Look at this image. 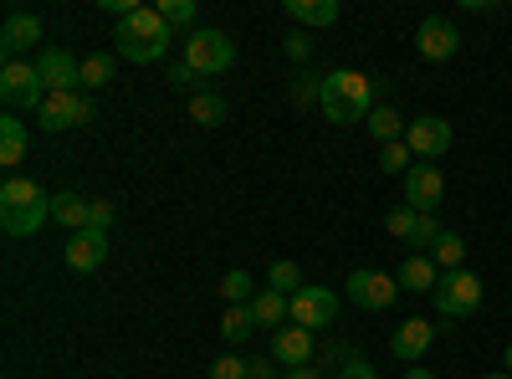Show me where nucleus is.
Listing matches in <instances>:
<instances>
[{
	"label": "nucleus",
	"instance_id": "obj_34",
	"mask_svg": "<svg viewBox=\"0 0 512 379\" xmlns=\"http://www.w3.org/2000/svg\"><path fill=\"white\" fill-rule=\"evenodd\" d=\"M246 369H251V359H236V354H226V359H216V364H210V374H205V379H246Z\"/></svg>",
	"mask_w": 512,
	"mask_h": 379
},
{
	"label": "nucleus",
	"instance_id": "obj_18",
	"mask_svg": "<svg viewBox=\"0 0 512 379\" xmlns=\"http://www.w3.org/2000/svg\"><path fill=\"white\" fill-rule=\"evenodd\" d=\"M251 313H256V328H287L292 323V298H282V292L277 287H262V292H256V298H251Z\"/></svg>",
	"mask_w": 512,
	"mask_h": 379
},
{
	"label": "nucleus",
	"instance_id": "obj_3",
	"mask_svg": "<svg viewBox=\"0 0 512 379\" xmlns=\"http://www.w3.org/2000/svg\"><path fill=\"white\" fill-rule=\"evenodd\" d=\"M47 221H52V195L36 180L11 175L0 185V226H6V236H36Z\"/></svg>",
	"mask_w": 512,
	"mask_h": 379
},
{
	"label": "nucleus",
	"instance_id": "obj_42",
	"mask_svg": "<svg viewBox=\"0 0 512 379\" xmlns=\"http://www.w3.org/2000/svg\"><path fill=\"white\" fill-rule=\"evenodd\" d=\"M405 379H436L431 369H405Z\"/></svg>",
	"mask_w": 512,
	"mask_h": 379
},
{
	"label": "nucleus",
	"instance_id": "obj_45",
	"mask_svg": "<svg viewBox=\"0 0 512 379\" xmlns=\"http://www.w3.org/2000/svg\"><path fill=\"white\" fill-rule=\"evenodd\" d=\"M282 379H287V374H282Z\"/></svg>",
	"mask_w": 512,
	"mask_h": 379
},
{
	"label": "nucleus",
	"instance_id": "obj_31",
	"mask_svg": "<svg viewBox=\"0 0 512 379\" xmlns=\"http://www.w3.org/2000/svg\"><path fill=\"white\" fill-rule=\"evenodd\" d=\"M159 16L169 21V31H180V26L195 31V0H159Z\"/></svg>",
	"mask_w": 512,
	"mask_h": 379
},
{
	"label": "nucleus",
	"instance_id": "obj_1",
	"mask_svg": "<svg viewBox=\"0 0 512 379\" xmlns=\"http://www.w3.org/2000/svg\"><path fill=\"white\" fill-rule=\"evenodd\" d=\"M169 41H175V31H169V21L159 16V6H139L128 21L113 26V52L123 62H139V67L159 62L169 52Z\"/></svg>",
	"mask_w": 512,
	"mask_h": 379
},
{
	"label": "nucleus",
	"instance_id": "obj_32",
	"mask_svg": "<svg viewBox=\"0 0 512 379\" xmlns=\"http://www.w3.org/2000/svg\"><path fill=\"white\" fill-rule=\"evenodd\" d=\"M221 298L236 308V303H251V298H256V287H251L246 272H226V277H221Z\"/></svg>",
	"mask_w": 512,
	"mask_h": 379
},
{
	"label": "nucleus",
	"instance_id": "obj_36",
	"mask_svg": "<svg viewBox=\"0 0 512 379\" xmlns=\"http://www.w3.org/2000/svg\"><path fill=\"white\" fill-rule=\"evenodd\" d=\"M113 216H118L113 200H93V205H88V226H93V231H113Z\"/></svg>",
	"mask_w": 512,
	"mask_h": 379
},
{
	"label": "nucleus",
	"instance_id": "obj_33",
	"mask_svg": "<svg viewBox=\"0 0 512 379\" xmlns=\"http://www.w3.org/2000/svg\"><path fill=\"white\" fill-rule=\"evenodd\" d=\"M436 236H441V226H436V216H431V210H420V226H415V236H410V246L420 251V257H425V251H431L436 246Z\"/></svg>",
	"mask_w": 512,
	"mask_h": 379
},
{
	"label": "nucleus",
	"instance_id": "obj_38",
	"mask_svg": "<svg viewBox=\"0 0 512 379\" xmlns=\"http://www.w3.org/2000/svg\"><path fill=\"white\" fill-rule=\"evenodd\" d=\"M195 77H200V72H195L190 62H175V67H169V88H180V93H190V88H195ZM195 93H200V88H195Z\"/></svg>",
	"mask_w": 512,
	"mask_h": 379
},
{
	"label": "nucleus",
	"instance_id": "obj_28",
	"mask_svg": "<svg viewBox=\"0 0 512 379\" xmlns=\"http://www.w3.org/2000/svg\"><path fill=\"white\" fill-rule=\"evenodd\" d=\"M379 170L405 180V175L415 170V154H410V144H405V139H400V144H384V149H379Z\"/></svg>",
	"mask_w": 512,
	"mask_h": 379
},
{
	"label": "nucleus",
	"instance_id": "obj_20",
	"mask_svg": "<svg viewBox=\"0 0 512 379\" xmlns=\"http://www.w3.org/2000/svg\"><path fill=\"white\" fill-rule=\"evenodd\" d=\"M88 205H93V200H82V195H72V190L52 195V226H62L67 236H72V231H88Z\"/></svg>",
	"mask_w": 512,
	"mask_h": 379
},
{
	"label": "nucleus",
	"instance_id": "obj_8",
	"mask_svg": "<svg viewBox=\"0 0 512 379\" xmlns=\"http://www.w3.org/2000/svg\"><path fill=\"white\" fill-rule=\"evenodd\" d=\"M415 52H420L425 62H451V57L461 52L456 21H451V16H425L420 31H415Z\"/></svg>",
	"mask_w": 512,
	"mask_h": 379
},
{
	"label": "nucleus",
	"instance_id": "obj_39",
	"mask_svg": "<svg viewBox=\"0 0 512 379\" xmlns=\"http://www.w3.org/2000/svg\"><path fill=\"white\" fill-rule=\"evenodd\" d=\"M338 379H379V369H374L369 359H349V364H344V374H338Z\"/></svg>",
	"mask_w": 512,
	"mask_h": 379
},
{
	"label": "nucleus",
	"instance_id": "obj_9",
	"mask_svg": "<svg viewBox=\"0 0 512 379\" xmlns=\"http://www.w3.org/2000/svg\"><path fill=\"white\" fill-rule=\"evenodd\" d=\"M36 123H41L47 134L77 129V123H93V98H82V93H52L47 103H41Z\"/></svg>",
	"mask_w": 512,
	"mask_h": 379
},
{
	"label": "nucleus",
	"instance_id": "obj_11",
	"mask_svg": "<svg viewBox=\"0 0 512 379\" xmlns=\"http://www.w3.org/2000/svg\"><path fill=\"white\" fill-rule=\"evenodd\" d=\"M451 123L446 118H436V113H425V118H410V129H405V144H410V154L415 159H441L446 149H451Z\"/></svg>",
	"mask_w": 512,
	"mask_h": 379
},
{
	"label": "nucleus",
	"instance_id": "obj_41",
	"mask_svg": "<svg viewBox=\"0 0 512 379\" xmlns=\"http://www.w3.org/2000/svg\"><path fill=\"white\" fill-rule=\"evenodd\" d=\"M287 379H323V374H318V369L308 364V369H287Z\"/></svg>",
	"mask_w": 512,
	"mask_h": 379
},
{
	"label": "nucleus",
	"instance_id": "obj_37",
	"mask_svg": "<svg viewBox=\"0 0 512 379\" xmlns=\"http://www.w3.org/2000/svg\"><path fill=\"white\" fill-rule=\"evenodd\" d=\"M282 47H287L292 62H303V57L313 52V36H308V31H287V36H282Z\"/></svg>",
	"mask_w": 512,
	"mask_h": 379
},
{
	"label": "nucleus",
	"instance_id": "obj_6",
	"mask_svg": "<svg viewBox=\"0 0 512 379\" xmlns=\"http://www.w3.org/2000/svg\"><path fill=\"white\" fill-rule=\"evenodd\" d=\"M0 98H6L11 113H41V103H47V82H41L36 62H6V72H0Z\"/></svg>",
	"mask_w": 512,
	"mask_h": 379
},
{
	"label": "nucleus",
	"instance_id": "obj_14",
	"mask_svg": "<svg viewBox=\"0 0 512 379\" xmlns=\"http://www.w3.org/2000/svg\"><path fill=\"white\" fill-rule=\"evenodd\" d=\"M62 257H67L72 272H98L103 257H108V231H93V226H88V231H72Z\"/></svg>",
	"mask_w": 512,
	"mask_h": 379
},
{
	"label": "nucleus",
	"instance_id": "obj_27",
	"mask_svg": "<svg viewBox=\"0 0 512 379\" xmlns=\"http://www.w3.org/2000/svg\"><path fill=\"white\" fill-rule=\"evenodd\" d=\"M113 82V52H88L82 57V93H98Z\"/></svg>",
	"mask_w": 512,
	"mask_h": 379
},
{
	"label": "nucleus",
	"instance_id": "obj_21",
	"mask_svg": "<svg viewBox=\"0 0 512 379\" xmlns=\"http://www.w3.org/2000/svg\"><path fill=\"white\" fill-rule=\"evenodd\" d=\"M400 292H436V282H441V272H436V262L431 257H420V251H415V257H405L400 262Z\"/></svg>",
	"mask_w": 512,
	"mask_h": 379
},
{
	"label": "nucleus",
	"instance_id": "obj_29",
	"mask_svg": "<svg viewBox=\"0 0 512 379\" xmlns=\"http://www.w3.org/2000/svg\"><path fill=\"white\" fill-rule=\"evenodd\" d=\"M272 287L282 292V298H292V292H303L308 282H303V267H297V262H272Z\"/></svg>",
	"mask_w": 512,
	"mask_h": 379
},
{
	"label": "nucleus",
	"instance_id": "obj_19",
	"mask_svg": "<svg viewBox=\"0 0 512 379\" xmlns=\"http://www.w3.org/2000/svg\"><path fill=\"white\" fill-rule=\"evenodd\" d=\"M287 21H297V26H333L338 16H344V6H338V0H287Z\"/></svg>",
	"mask_w": 512,
	"mask_h": 379
},
{
	"label": "nucleus",
	"instance_id": "obj_15",
	"mask_svg": "<svg viewBox=\"0 0 512 379\" xmlns=\"http://www.w3.org/2000/svg\"><path fill=\"white\" fill-rule=\"evenodd\" d=\"M272 359H277L282 369H308V364H313V333L297 328V323L277 328V333H272Z\"/></svg>",
	"mask_w": 512,
	"mask_h": 379
},
{
	"label": "nucleus",
	"instance_id": "obj_43",
	"mask_svg": "<svg viewBox=\"0 0 512 379\" xmlns=\"http://www.w3.org/2000/svg\"><path fill=\"white\" fill-rule=\"evenodd\" d=\"M482 379H512V374H507V369H497V374H482Z\"/></svg>",
	"mask_w": 512,
	"mask_h": 379
},
{
	"label": "nucleus",
	"instance_id": "obj_16",
	"mask_svg": "<svg viewBox=\"0 0 512 379\" xmlns=\"http://www.w3.org/2000/svg\"><path fill=\"white\" fill-rule=\"evenodd\" d=\"M431 344H436V328L425 323V318H405V323L390 333V354L405 359V364H420Z\"/></svg>",
	"mask_w": 512,
	"mask_h": 379
},
{
	"label": "nucleus",
	"instance_id": "obj_4",
	"mask_svg": "<svg viewBox=\"0 0 512 379\" xmlns=\"http://www.w3.org/2000/svg\"><path fill=\"white\" fill-rule=\"evenodd\" d=\"M482 298H487L482 277H477V272H466V267H461V272H441V282H436V292H431L436 313H441V318H451V323L482 313Z\"/></svg>",
	"mask_w": 512,
	"mask_h": 379
},
{
	"label": "nucleus",
	"instance_id": "obj_13",
	"mask_svg": "<svg viewBox=\"0 0 512 379\" xmlns=\"http://www.w3.org/2000/svg\"><path fill=\"white\" fill-rule=\"evenodd\" d=\"M441 195H446L441 164H415V170L405 175V205L410 210H431V205H441Z\"/></svg>",
	"mask_w": 512,
	"mask_h": 379
},
{
	"label": "nucleus",
	"instance_id": "obj_12",
	"mask_svg": "<svg viewBox=\"0 0 512 379\" xmlns=\"http://www.w3.org/2000/svg\"><path fill=\"white\" fill-rule=\"evenodd\" d=\"M338 318V292L333 287H303V292H292V323L297 328H328Z\"/></svg>",
	"mask_w": 512,
	"mask_h": 379
},
{
	"label": "nucleus",
	"instance_id": "obj_40",
	"mask_svg": "<svg viewBox=\"0 0 512 379\" xmlns=\"http://www.w3.org/2000/svg\"><path fill=\"white\" fill-rule=\"evenodd\" d=\"M277 359L267 354V359H251V369H246V379H277V369H272Z\"/></svg>",
	"mask_w": 512,
	"mask_h": 379
},
{
	"label": "nucleus",
	"instance_id": "obj_25",
	"mask_svg": "<svg viewBox=\"0 0 512 379\" xmlns=\"http://www.w3.org/2000/svg\"><path fill=\"white\" fill-rule=\"evenodd\" d=\"M425 257L436 262V272H461V262H466V241H461L456 231H441V236H436V246L425 251Z\"/></svg>",
	"mask_w": 512,
	"mask_h": 379
},
{
	"label": "nucleus",
	"instance_id": "obj_24",
	"mask_svg": "<svg viewBox=\"0 0 512 379\" xmlns=\"http://www.w3.org/2000/svg\"><path fill=\"white\" fill-rule=\"evenodd\" d=\"M226 98L221 93H190V123H200V129H221V123H226Z\"/></svg>",
	"mask_w": 512,
	"mask_h": 379
},
{
	"label": "nucleus",
	"instance_id": "obj_35",
	"mask_svg": "<svg viewBox=\"0 0 512 379\" xmlns=\"http://www.w3.org/2000/svg\"><path fill=\"white\" fill-rule=\"evenodd\" d=\"M292 98H297V103H318V98H323V77H308V72H303V77L292 82Z\"/></svg>",
	"mask_w": 512,
	"mask_h": 379
},
{
	"label": "nucleus",
	"instance_id": "obj_5",
	"mask_svg": "<svg viewBox=\"0 0 512 379\" xmlns=\"http://www.w3.org/2000/svg\"><path fill=\"white\" fill-rule=\"evenodd\" d=\"M185 62H190L200 77H221V72L236 67V41H231L226 31H216V26H195V31L185 36Z\"/></svg>",
	"mask_w": 512,
	"mask_h": 379
},
{
	"label": "nucleus",
	"instance_id": "obj_10",
	"mask_svg": "<svg viewBox=\"0 0 512 379\" xmlns=\"http://www.w3.org/2000/svg\"><path fill=\"white\" fill-rule=\"evenodd\" d=\"M36 72H41V82H47V93H77L82 88V57H72L62 47H41Z\"/></svg>",
	"mask_w": 512,
	"mask_h": 379
},
{
	"label": "nucleus",
	"instance_id": "obj_23",
	"mask_svg": "<svg viewBox=\"0 0 512 379\" xmlns=\"http://www.w3.org/2000/svg\"><path fill=\"white\" fill-rule=\"evenodd\" d=\"M364 129H369V134L379 139V149H384V144H400L410 123H405V118H400L395 108H384V103H379V108H374V113L364 118Z\"/></svg>",
	"mask_w": 512,
	"mask_h": 379
},
{
	"label": "nucleus",
	"instance_id": "obj_22",
	"mask_svg": "<svg viewBox=\"0 0 512 379\" xmlns=\"http://www.w3.org/2000/svg\"><path fill=\"white\" fill-rule=\"evenodd\" d=\"M26 144H31L26 123L16 113H6V118H0V164H6V170H11V164H21L26 159Z\"/></svg>",
	"mask_w": 512,
	"mask_h": 379
},
{
	"label": "nucleus",
	"instance_id": "obj_7",
	"mask_svg": "<svg viewBox=\"0 0 512 379\" xmlns=\"http://www.w3.org/2000/svg\"><path fill=\"white\" fill-rule=\"evenodd\" d=\"M344 287H349V303L364 308V313H384V308H395V298H400V282L390 272H374V267H354Z\"/></svg>",
	"mask_w": 512,
	"mask_h": 379
},
{
	"label": "nucleus",
	"instance_id": "obj_30",
	"mask_svg": "<svg viewBox=\"0 0 512 379\" xmlns=\"http://www.w3.org/2000/svg\"><path fill=\"white\" fill-rule=\"evenodd\" d=\"M415 226H420V210H410V205H400V210H390V216H384V231H390L395 241H405V246H410Z\"/></svg>",
	"mask_w": 512,
	"mask_h": 379
},
{
	"label": "nucleus",
	"instance_id": "obj_44",
	"mask_svg": "<svg viewBox=\"0 0 512 379\" xmlns=\"http://www.w3.org/2000/svg\"><path fill=\"white\" fill-rule=\"evenodd\" d=\"M507 374H512V344H507Z\"/></svg>",
	"mask_w": 512,
	"mask_h": 379
},
{
	"label": "nucleus",
	"instance_id": "obj_2",
	"mask_svg": "<svg viewBox=\"0 0 512 379\" xmlns=\"http://www.w3.org/2000/svg\"><path fill=\"white\" fill-rule=\"evenodd\" d=\"M323 118L328 123H364L379 103H374V77L364 72H349V67H338L323 77V98H318Z\"/></svg>",
	"mask_w": 512,
	"mask_h": 379
},
{
	"label": "nucleus",
	"instance_id": "obj_26",
	"mask_svg": "<svg viewBox=\"0 0 512 379\" xmlns=\"http://www.w3.org/2000/svg\"><path fill=\"white\" fill-rule=\"evenodd\" d=\"M251 333H256V313H251V303L226 308V318H221V339H226V344H246Z\"/></svg>",
	"mask_w": 512,
	"mask_h": 379
},
{
	"label": "nucleus",
	"instance_id": "obj_17",
	"mask_svg": "<svg viewBox=\"0 0 512 379\" xmlns=\"http://www.w3.org/2000/svg\"><path fill=\"white\" fill-rule=\"evenodd\" d=\"M41 41V21L31 11H11L6 26H0V52H6V62H21V52H31Z\"/></svg>",
	"mask_w": 512,
	"mask_h": 379
}]
</instances>
